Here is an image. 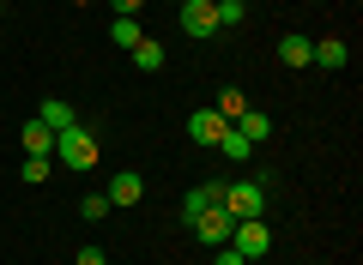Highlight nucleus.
Instances as JSON below:
<instances>
[{
	"label": "nucleus",
	"instance_id": "10",
	"mask_svg": "<svg viewBox=\"0 0 363 265\" xmlns=\"http://www.w3.org/2000/svg\"><path fill=\"white\" fill-rule=\"evenodd\" d=\"M230 126H236V133H242L248 145H260V139H272V114H267V109H242V114H236Z\"/></svg>",
	"mask_w": 363,
	"mask_h": 265
},
{
	"label": "nucleus",
	"instance_id": "13",
	"mask_svg": "<svg viewBox=\"0 0 363 265\" xmlns=\"http://www.w3.org/2000/svg\"><path fill=\"white\" fill-rule=\"evenodd\" d=\"M212 151H218V157H224V163H248V157H255V145H248V139H242V133H236V126H230V133H224V139H218V145H212Z\"/></svg>",
	"mask_w": 363,
	"mask_h": 265
},
{
	"label": "nucleus",
	"instance_id": "24",
	"mask_svg": "<svg viewBox=\"0 0 363 265\" xmlns=\"http://www.w3.org/2000/svg\"><path fill=\"white\" fill-rule=\"evenodd\" d=\"M0 13H6V0H0Z\"/></svg>",
	"mask_w": 363,
	"mask_h": 265
},
{
	"label": "nucleus",
	"instance_id": "7",
	"mask_svg": "<svg viewBox=\"0 0 363 265\" xmlns=\"http://www.w3.org/2000/svg\"><path fill=\"white\" fill-rule=\"evenodd\" d=\"M18 139H25V157H55V139H61V133L43 126V121H25V126H18Z\"/></svg>",
	"mask_w": 363,
	"mask_h": 265
},
{
	"label": "nucleus",
	"instance_id": "22",
	"mask_svg": "<svg viewBox=\"0 0 363 265\" xmlns=\"http://www.w3.org/2000/svg\"><path fill=\"white\" fill-rule=\"evenodd\" d=\"M79 265H109V253L104 247H79Z\"/></svg>",
	"mask_w": 363,
	"mask_h": 265
},
{
	"label": "nucleus",
	"instance_id": "11",
	"mask_svg": "<svg viewBox=\"0 0 363 265\" xmlns=\"http://www.w3.org/2000/svg\"><path fill=\"white\" fill-rule=\"evenodd\" d=\"M37 121H43V126H55V133H67V126H79V121H73V102H61V97H43Z\"/></svg>",
	"mask_w": 363,
	"mask_h": 265
},
{
	"label": "nucleus",
	"instance_id": "16",
	"mask_svg": "<svg viewBox=\"0 0 363 265\" xmlns=\"http://www.w3.org/2000/svg\"><path fill=\"white\" fill-rule=\"evenodd\" d=\"M133 66H140V73H157V66H164V42H152V37H145L140 49H133Z\"/></svg>",
	"mask_w": 363,
	"mask_h": 265
},
{
	"label": "nucleus",
	"instance_id": "3",
	"mask_svg": "<svg viewBox=\"0 0 363 265\" xmlns=\"http://www.w3.org/2000/svg\"><path fill=\"white\" fill-rule=\"evenodd\" d=\"M224 211L230 217H260L267 211V187L260 181H224Z\"/></svg>",
	"mask_w": 363,
	"mask_h": 265
},
{
	"label": "nucleus",
	"instance_id": "23",
	"mask_svg": "<svg viewBox=\"0 0 363 265\" xmlns=\"http://www.w3.org/2000/svg\"><path fill=\"white\" fill-rule=\"evenodd\" d=\"M109 6H116V18H133V13L145 6V0H109Z\"/></svg>",
	"mask_w": 363,
	"mask_h": 265
},
{
	"label": "nucleus",
	"instance_id": "5",
	"mask_svg": "<svg viewBox=\"0 0 363 265\" xmlns=\"http://www.w3.org/2000/svg\"><path fill=\"white\" fill-rule=\"evenodd\" d=\"M182 30H188V37H218V6H212V0H182Z\"/></svg>",
	"mask_w": 363,
	"mask_h": 265
},
{
	"label": "nucleus",
	"instance_id": "14",
	"mask_svg": "<svg viewBox=\"0 0 363 265\" xmlns=\"http://www.w3.org/2000/svg\"><path fill=\"white\" fill-rule=\"evenodd\" d=\"M109 42H116V49H140V42H145V30H140V18H116V25H109Z\"/></svg>",
	"mask_w": 363,
	"mask_h": 265
},
{
	"label": "nucleus",
	"instance_id": "21",
	"mask_svg": "<svg viewBox=\"0 0 363 265\" xmlns=\"http://www.w3.org/2000/svg\"><path fill=\"white\" fill-rule=\"evenodd\" d=\"M212 265H248V259H242L236 247H212Z\"/></svg>",
	"mask_w": 363,
	"mask_h": 265
},
{
	"label": "nucleus",
	"instance_id": "6",
	"mask_svg": "<svg viewBox=\"0 0 363 265\" xmlns=\"http://www.w3.org/2000/svg\"><path fill=\"white\" fill-rule=\"evenodd\" d=\"M224 133H230V121H224L218 109H194V114H188V139H194V145H218Z\"/></svg>",
	"mask_w": 363,
	"mask_h": 265
},
{
	"label": "nucleus",
	"instance_id": "12",
	"mask_svg": "<svg viewBox=\"0 0 363 265\" xmlns=\"http://www.w3.org/2000/svg\"><path fill=\"white\" fill-rule=\"evenodd\" d=\"M279 61H285V66H309L315 61V42L309 37H279Z\"/></svg>",
	"mask_w": 363,
	"mask_h": 265
},
{
	"label": "nucleus",
	"instance_id": "19",
	"mask_svg": "<svg viewBox=\"0 0 363 265\" xmlns=\"http://www.w3.org/2000/svg\"><path fill=\"white\" fill-rule=\"evenodd\" d=\"M79 217H85V223H104V217H109V199H104V193H91V199L79 205Z\"/></svg>",
	"mask_w": 363,
	"mask_h": 265
},
{
	"label": "nucleus",
	"instance_id": "18",
	"mask_svg": "<svg viewBox=\"0 0 363 265\" xmlns=\"http://www.w3.org/2000/svg\"><path fill=\"white\" fill-rule=\"evenodd\" d=\"M212 6H218V30H236V25L248 18V6H242V0H212Z\"/></svg>",
	"mask_w": 363,
	"mask_h": 265
},
{
	"label": "nucleus",
	"instance_id": "8",
	"mask_svg": "<svg viewBox=\"0 0 363 265\" xmlns=\"http://www.w3.org/2000/svg\"><path fill=\"white\" fill-rule=\"evenodd\" d=\"M109 205H140L145 199V175H133V169H121L116 181H109V193H104Z\"/></svg>",
	"mask_w": 363,
	"mask_h": 265
},
{
	"label": "nucleus",
	"instance_id": "20",
	"mask_svg": "<svg viewBox=\"0 0 363 265\" xmlns=\"http://www.w3.org/2000/svg\"><path fill=\"white\" fill-rule=\"evenodd\" d=\"M55 175V157H25V181H49Z\"/></svg>",
	"mask_w": 363,
	"mask_h": 265
},
{
	"label": "nucleus",
	"instance_id": "15",
	"mask_svg": "<svg viewBox=\"0 0 363 265\" xmlns=\"http://www.w3.org/2000/svg\"><path fill=\"white\" fill-rule=\"evenodd\" d=\"M345 42H339V37H321V42H315V66H345Z\"/></svg>",
	"mask_w": 363,
	"mask_h": 265
},
{
	"label": "nucleus",
	"instance_id": "2",
	"mask_svg": "<svg viewBox=\"0 0 363 265\" xmlns=\"http://www.w3.org/2000/svg\"><path fill=\"white\" fill-rule=\"evenodd\" d=\"M224 247H236L248 265H255V259H267V247H272V229L260 223V217H236V229H230V241H224Z\"/></svg>",
	"mask_w": 363,
	"mask_h": 265
},
{
	"label": "nucleus",
	"instance_id": "17",
	"mask_svg": "<svg viewBox=\"0 0 363 265\" xmlns=\"http://www.w3.org/2000/svg\"><path fill=\"white\" fill-rule=\"evenodd\" d=\"M212 109H218L224 121H236V114L248 109V97H242V90H236V85H224V90H218V102H212Z\"/></svg>",
	"mask_w": 363,
	"mask_h": 265
},
{
	"label": "nucleus",
	"instance_id": "1",
	"mask_svg": "<svg viewBox=\"0 0 363 265\" xmlns=\"http://www.w3.org/2000/svg\"><path fill=\"white\" fill-rule=\"evenodd\" d=\"M55 163L73 169V175H85V169L97 163V133H91V126H67L61 139H55Z\"/></svg>",
	"mask_w": 363,
	"mask_h": 265
},
{
	"label": "nucleus",
	"instance_id": "9",
	"mask_svg": "<svg viewBox=\"0 0 363 265\" xmlns=\"http://www.w3.org/2000/svg\"><path fill=\"white\" fill-rule=\"evenodd\" d=\"M206 205H224V181H206V187H194L188 199H182V223H194Z\"/></svg>",
	"mask_w": 363,
	"mask_h": 265
},
{
	"label": "nucleus",
	"instance_id": "4",
	"mask_svg": "<svg viewBox=\"0 0 363 265\" xmlns=\"http://www.w3.org/2000/svg\"><path fill=\"white\" fill-rule=\"evenodd\" d=\"M188 229L200 235V247H224V241H230V229H236V217L224 211V205H206V211H200Z\"/></svg>",
	"mask_w": 363,
	"mask_h": 265
}]
</instances>
